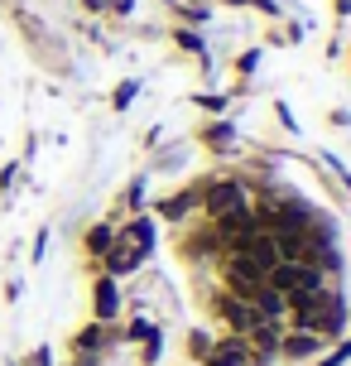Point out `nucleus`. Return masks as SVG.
<instances>
[{
    "mask_svg": "<svg viewBox=\"0 0 351 366\" xmlns=\"http://www.w3.org/2000/svg\"><path fill=\"white\" fill-rule=\"evenodd\" d=\"M135 82H121V87H116V107H130V102H135Z\"/></svg>",
    "mask_w": 351,
    "mask_h": 366,
    "instance_id": "obj_10",
    "label": "nucleus"
},
{
    "mask_svg": "<svg viewBox=\"0 0 351 366\" xmlns=\"http://www.w3.org/2000/svg\"><path fill=\"white\" fill-rule=\"evenodd\" d=\"M217 313L226 318V328L236 332V337H245L255 323H265L255 313V304H250V299H236V294H222V299H217Z\"/></svg>",
    "mask_w": 351,
    "mask_h": 366,
    "instance_id": "obj_4",
    "label": "nucleus"
},
{
    "mask_svg": "<svg viewBox=\"0 0 351 366\" xmlns=\"http://www.w3.org/2000/svg\"><path fill=\"white\" fill-rule=\"evenodd\" d=\"M149 251H154V227H149V217H135L126 232H116L111 251H106L101 260H106V270H111V274H130Z\"/></svg>",
    "mask_w": 351,
    "mask_h": 366,
    "instance_id": "obj_1",
    "label": "nucleus"
},
{
    "mask_svg": "<svg viewBox=\"0 0 351 366\" xmlns=\"http://www.w3.org/2000/svg\"><path fill=\"white\" fill-rule=\"evenodd\" d=\"M92 299H96V318H101V323H111L116 313H121V294H116V274H101V280H96Z\"/></svg>",
    "mask_w": 351,
    "mask_h": 366,
    "instance_id": "obj_6",
    "label": "nucleus"
},
{
    "mask_svg": "<svg viewBox=\"0 0 351 366\" xmlns=\"http://www.w3.org/2000/svg\"><path fill=\"white\" fill-rule=\"evenodd\" d=\"M203 212H207V222H217L222 212H231V207H240V202H250L245 198V183H203Z\"/></svg>",
    "mask_w": 351,
    "mask_h": 366,
    "instance_id": "obj_2",
    "label": "nucleus"
},
{
    "mask_svg": "<svg viewBox=\"0 0 351 366\" xmlns=\"http://www.w3.org/2000/svg\"><path fill=\"white\" fill-rule=\"evenodd\" d=\"M347 357H351V332H347V337H342V342H337V347L327 352V357H322V362H317V366H342V362H347Z\"/></svg>",
    "mask_w": 351,
    "mask_h": 366,
    "instance_id": "obj_9",
    "label": "nucleus"
},
{
    "mask_svg": "<svg viewBox=\"0 0 351 366\" xmlns=\"http://www.w3.org/2000/svg\"><path fill=\"white\" fill-rule=\"evenodd\" d=\"M226 5H255V0H226Z\"/></svg>",
    "mask_w": 351,
    "mask_h": 366,
    "instance_id": "obj_12",
    "label": "nucleus"
},
{
    "mask_svg": "<svg viewBox=\"0 0 351 366\" xmlns=\"http://www.w3.org/2000/svg\"><path fill=\"white\" fill-rule=\"evenodd\" d=\"M111 241H116L111 227H92V232H87V251H92V256H106V251H111Z\"/></svg>",
    "mask_w": 351,
    "mask_h": 366,
    "instance_id": "obj_8",
    "label": "nucleus"
},
{
    "mask_svg": "<svg viewBox=\"0 0 351 366\" xmlns=\"http://www.w3.org/2000/svg\"><path fill=\"white\" fill-rule=\"evenodd\" d=\"M96 342H101V328H87L82 337H77V352H92Z\"/></svg>",
    "mask_w": 351,
    "mask_h": 366,
    "instance_id": "obj_11",
    "label": "nucleus"
},
{
    "mask_svg": "<svg viewBox=\"0 0 351 366\" xmlns=\"http://www.w3.org/2000/svg\"><path fill=\"white\" fill-rule=\"evenodd\" d=\"M203 366H255V352H250V342L245 337H226V342H212V347L203 352Z\"/></svg>",
    "mask_w": 351,
    "mask_h": 366,
    "instance_id": "obj_3",
    "label": "nucleus"
},
{
    "mask_svg": "<svg viewBox=\"0 0 351 366\" xmlns=\"http://www.w3.org/2000/svg\"><path fill=\"white\" fill-rule=\"evenodd\" d=\"M317 352H322V337H317V332L294 328V332L279 337V357H284V362H308V357H317Z\"/></svg>",
    "mask_w": 351,
    "mask_h": 366,
    "instance_id": "obj_5",
    "label": "nucleus"
},
{
    "mask_svg": "<svg viewBox=\"0 0 351 366\" xmlns=\"http://www.w3.org/2000/svg\"><path fill=\"white\" fill-rule=\"evenodd\" d=\"M198 198H203V183L188 188V193H178V198H164V202H159V217H168V222L188 217V207H198Z\"/></svg>",
    "mask_w": 351,
    "mask_h": 366,
    "instance_id": "obj_7",
    "label": "nucleus"
}]
</instances>
